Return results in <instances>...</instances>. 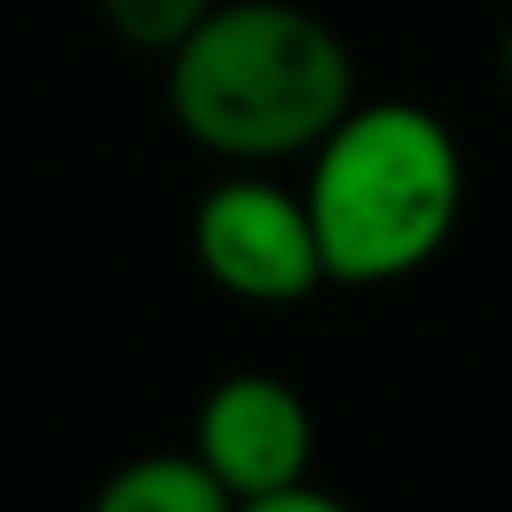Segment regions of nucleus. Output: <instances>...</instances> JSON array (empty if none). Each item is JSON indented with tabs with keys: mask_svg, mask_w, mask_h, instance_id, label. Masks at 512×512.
Returning a JSON list of instances; mask_svg holds the SVG:
<instances>
[{
	"mask_svg": "<svg viewBox=\"0 0 512 512\" xmlns=\"http://www.w3.org/2000/svg\"><path fill=\"white\" fill-rule=\"evenodd\" d=\"M91 512H235V494L193 452H145L97 488Z\"/></svg>",
	"mask_w": 512,
	"mask_h": 512,
	"instance_id": "39448f33",
	"label": "nucleus"
},
{
	"mask_svg": "<svg viewBox=\"0 0 512 512\" xmlns=\"http://www.w3.org/2000/svg\"><path fill=\"white\" fill-rule=\"evenodd\" d=\"M193 458L235 500L296 488L314 464V416L302 392L278 374H229L205 392L193 416Z\"/></svg>",
	"mask_w": 512,
	"mask_h": 512,
	"instance_id": "20e7f679",
	"label": "nucleus"
},
{
	"mask_svg": "<svg viewBox=\"0 0 512 512\" xmlns=\"http://www.w3.org/2000/svg\"><path fill=\"white\" fill-rule=\"evenodd\" d=\"M235 512H350L338 494L314 488V482H296V488H278V494H260V500H235Z\"/></svg>",
	"mask_w": 512,
	"mask_h": 512,
	"instance_id": "0eeeda50",
	"label": "nucleus"
},
{
	"mask_svg": "<svg viewBox=\"0 0 512 512\" xmlns=\"http://www.w3.org/2000/svg\"><path fill=\"white\" fill-rule=\"evenodd\" d=\"M223 0H103V19L121 43L151 49V55H175Z\"/></svg>",
	"mask_w": 512,
	"mask_h": 512,
	"instance_id": "423d86ee",
	"label": "nucleus"
},
{
	"mask_svg": "<svg viewBox=\"0 0 512 512\" xmlns=\"http://www.w3.org/2000/svg\"><path fill=\"white\" fill-rule=\"evenodd\" d=\"M314 151L302 199L332 284H398L452 241L464 157L434 109L404 97L356 103Z\"/></svg>",
	"mask_w": 512,
	"mask_h": 512,
	"instance_id": "f03ea898",
	"label": "nucleus"
},
{
	"mask_svg": "<svg viewBox=\"0 0 512 512\" xmlns=\"http://www.w3.org/2000/svg\"><path fill=\"white\" fill-rule=\"evenodd\" d=\"M356 109L344 37L290 0H223L169 55V115L229 163L314 151Z\"/></svg>",
	"mask_w": 512,
	"mask_h": 512,
	"instance_id": "f257e3e1",
	"label": "nucleus"
},
{
	"mask_svg": "<svg viewBox=\"0 0 512 512\" xmlns=\"http://www.w3.org/2000/svg\"><path fill=\"white\" fill-rule=\"evenodd\" d=\"M193 260L223 296L253 308H290L326 284L308 199L253 169L205 187L193 211Z\"/></svg>",
	"mask_w": 512,
	"mask_h": 512,
	"instance_id": "7ed1b4c3",
	"label": "nucleus"
},
{
	"mask_svg": "<svg viewBox=\"0 0 512 512\" xmlns=\"http://www.w3.org/2000/svg\"><path fill=\"white\" fill-rule=\"evenodd\" d=\"M500 79L512 85V25H506V37H500Z\"/></svg>",
	"mask_w": 512,
	"mask_h": 512,
	"instance_id": "6e6552de",
	"label": "nucleus"
}]
</instances>
